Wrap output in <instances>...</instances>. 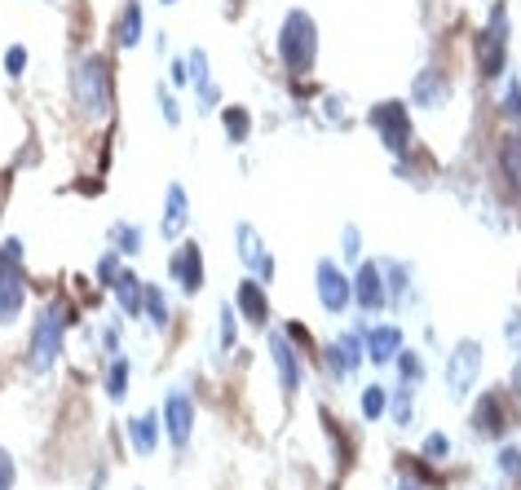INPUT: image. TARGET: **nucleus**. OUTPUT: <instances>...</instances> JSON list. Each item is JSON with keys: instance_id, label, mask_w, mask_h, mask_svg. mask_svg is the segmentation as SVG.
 I'll return each instance as SVG.
<instances>
[{"instance_id": "f03ea898", "label": "nucleus", "mask_w": 521, "mask_h": 490, "mask_svg": "<svg viewBox=\"0 0 521 490\" xmlns=\"http://www.w3.org/2000/svg\"><path fill=\"white\" fill-rule=\"evenodd\" d=\"M71 102L80 107L84 120H102L111 111V71L98 53L71 67Z\"/></svg>"}, {"instance_id": "ddd939ff", "label": "nucleus", "mask_w": 521, "mask_h": 490, "mask_svg": "<svg viewBox=\"0 0 521 490\" xmlns=\"http://www.w3.org/2000/svg\"><path fill=\"white\" fill-rule=\"evenodd\" d=\"M477 367H482V349H477V341H469V345H460L455 354H451V389L455 393H464L473 380H477Z\"/></svg>"}, {"instance_id": "7c9ffc66", "label": "nucleus", "mask_w": 521, "mask_h": 490, "mask_svg": "<svg viewBox=\"0 0 521 490\" xmlns=\"http://www.w3.org/2000/svg\"><path fill=\"white\" fill-rule=\"evenodd\" d=\"M18 486V460L0 446V490H13Z\"/></svg>"}, {"instance_id": "7ed1b4c3", "label": "nucleus", "mask_w": 521, "mask_h": 490, "mask_svg": "<svg viewBox=\"0 0 521 490\" xmlns=\"http://www.w3.org/2000/svg\"><path fill=\"white\" fill-rule=\"evenodd\" d=\"M278 58L292 76H305L318 58V27L305 9H292L283 18V31H278Z\"/></svg>"}, {"instance_id": "f257e3e1", "label": "nucleus", "mask_w": 521, "mask_h": 490, "mask_svg": "<svg viewBox=\"0 0 521 490\" xmlns=\"http://www.w3.org/2000/svg\"><path fill=\"white\" fill-rule=\"evenodd\" d=\"M67 327H71V309L62 301H49L40 314H36V327H31V345H27V363L36 375H49L62 358V345H67Z\"/></svg>"}, {"instance_id": "5701e85b", "label": "nucleus", "mask_w": 521, "mask_h": 490, "mask_svg": "<svg viewBox=\"0 0 521 490\" xmlns=\"http://www.w3.org/2000/svg\"><path fill=\"white\" fill-rule=\"evenodd\" d=\"M111 247H116L120 256L141 252V230H137L132 221H116V226H111Z\"/></svg>"}, {"instance_id": "b1692460", "label": "nucleus", "mask_w": 521, "mask_h": 490, "mask_svg": "<svg viewBox=\"0 0 521 490\" xmlns=\"http://www.w3.org/2000/svg\"><path fill=\"white\" fill-rule=\"evenodd\" d=\"M124 393H129V363L124 358H111V367H107V398L120 402Z\"/></svg>"}, {"instance_id": "c9c22d12", "label": "nucleus", "mask_w": 521, "mask_h": 490, "mask_svg": "<svg viewBox=\"0 0 521 490\" xmlns=\"http://www.w3.org/2000/svg\"><path fill=\"white\" fill-rule=\"evenodd\" d=\"M402 375H406V380H420V363H415L411 354H402Z\"/></svg>"}, {"instance_id": "9d476101", "label": "nucleus", "mask_w": 521, "mask_h": 490, "mask_svg": "<svg viewBox=\"0 0 521 490\" xmlns=\"http://www.w3.org/2000/svg\"><path fill=\"white\" fill-rule=\"evenodd\" d=\"M269 354H274V367H278V384H283V393H296L305 371H301V354H296L292 336H287V332H269Z\"/></svg>"}, {"instance_id": "f704fd0d", "label": "nucleus", "mask_w": 521, "mask_h": 490, "mask_svg": "<svg viewBox=\"0 0 521 490\" xmlns=\"http://www.w3.org/2000/svg\"><path fill=\"white\" fill-rule=\"evenodd\" d=\"M424 455H446V438H442V433H433V438L424 442Z\"/></svg>"}, {"instance_id": "72a5a7b5", "label": "nucleus", "mask_w": 521, "mask_h": 490, "mask_svg": "<svg viewBox=\"0 0 521 490\" xmlns=\"http://www.w3.org/2000/svg\"><path fill=\"white\" fill-rule=\"evenodd\" d=\"M509 116H521V84H509V102H504Z\"/></svg>"}, {"instance_id": "9b49d317", "label": "nucleus", "mask_w": 521, "mask_h": 490, "mask_svg": "<svg viewBox=\"0 0 521 490\" xmlns=\"http://www.w3.org/2000/svg\"><path fill=\"white\" fill-rule=\"evenodd\" d=\"M323 363L332 367V375H349V371L363 363V336H358V332H345L336 345L323 349Z\"/></svg>"}, {"instance_id": "f3484780", "label": "nucleus", "mask_w": 521, "mask_h": 490, "mask_svg": "<svg viewBox=\"0 0 521 490\" xmlns=\"http://www.w3.org/2000/svg\"><path fill=\"white\" fill-rule=\"evenodd\" d=\"M186 217H190V199H186V190L181 186H168V204H164V239H177L181 230H186Z\"/></svg>"}, {"instance_id": "20e7f679", "label": "nucleus", "mask_w": 521, "mask_h": 490, "mask_svg": "<svg viewBox=\"0 0 521 490\" xmlns=\"http://www.w3.org/2000/svg\"><path fill=\"white\" fill-rule=\"evenodd\" d=\"M27 309V274H22V244H0V327H13Z\"/></svg>"}, {"instance_id": "58836bf2", "label": "nucleus", "mask_w": 521, "mask_h": 490, "mask_svg": "<svg viewBox=\"0 0 521 490\" xmlns=\"http://www.w3.org/2000/svg\"><path fill=\"white\" fill-rule=\"evenodd\" d=\"M164 4H172V0H164Z\"/></svg>"}, {"instance_id": "c85d7f7f", "label": "nucleus", "mask_w": 521, "mask_h": 490, "mask_svg": "<svg viewBox=\"0 0 521 490\" xmlns=\"http://www.w3.org/2000/svg\"><path fill=\"white\" fill-rule=\"evenodd\" d=\"M120 274H124V269H120V252H107V256L98 261V283H107V287H111Z\"/></svg>"}, {"instance_id": "423d86ee", "label": "nucleus", "mask_w": 521, "mask_h": 490, "mask_svg": "<svg viewBox=\"0 0 521 490\" xmlns=\"http://www.w3.org/2000/svg\"><path fill=\"white\" fill-rule=\"evenodd\" d=\"M504 44H509V22H504V9L486 22L482 40H477V67L482 76H500L504 71Z\"/></svg>"}, {"instance_id": "6e6552de", "label": "nucleus", "mask_w": 521, "mask_h": 490, "mask_svg": "<svg viewBox=\"0 0 521 490\" xmlns=\"http://www.w3.org/2000/svg\"><path fill=\"white\" fill-rule=\"evenodd\" d=\"M372 124L381 128V137H385V146L389 150H406L411 146V120H406V107L402 102H381L376 111H372Z\"/></svg>"}, {"instance_id": "a878e982", "label": "nucleus", "mask_w": 521, "mask_h": 490, "mask_svg": "<svg viewBox=\"0 0 521 490\" xmlns=\"http://www.w3.org/2000/svg\"><path fill=\"white\" fill-rule=\"evenodd\" d=\"M415 98H420V102H429V107H433V102H442V98H446V80H442L437 71H433V76H420Z\"/></svg>"}, {"instance_id": "393cba45", "label": "nucleus", "mask_w": 521, "mask_h": 490, "mask_svg": "<svg viewBox=\"0 0 521 490\" xmlns=\"http://www.w3.org/2000/svg\"><path fill=\"white\" fill-rule=\"evenodd\" d=\"M500 168L509 173L513 190L521 195V137H509V146H504V155H500Z\"/></svg>"}, {"instance_id": "ea45409f", "label": "nucleus", "mask_w": 521, "mask_h": 490, "mask_svg": "<svg viewBox=\"0 0 521 490\" xmlns=\"http://www.w3.org/2000/svg\"><path fill=\"white\" fill-rule=\"evenodd\" d=\"M230 4H239V0H230Z\"/></svg>"}, {"instance_id": "cd10ccee", "label": "nucleus", "mask_w": 521, "mask_h": 490, "mask_svg": "<svg viewBox=\"0 0 521 490\" xmlns=\"http://www.w3.org/2000/svg\"><path fill=\"white\" fill-rule=\"evenodd\" d=\"M22 71H27V49H22V44H9V49H4V76L18 80Z\"/></svg>"}, {"instance_id": "2f4dec72", "label": "nucleus", "mask_w": 521, "mask_h": 490, "mask_svg": "<svg viewBox=\"0 0 521 490\" xmlns=\"http://www.w3.org/2000/svg\"><path fill=\"white\" fill-rule=\"evenodd\" d=\"M235 332H239V327H235V314L226 309V314H221V349H235V341H239Z\"/></svg>"}, {"instance_id": "aec40b11", "label": "nucleus", "mask_w": 521, "mask_h": 490, "mask_svg": "<svg viewBox=\"0 0 521 490\" xmlns=\"http://www.w3.org/2000/svg\"><path fill=\"white\" fill-rule=\"evenodd\" d=\"M141 314L150 318V327L155 332H164L168 327V296H164V287H155V283H141Z\"/></svg>"}, {"instance_id": "0eeeda50", "label": "nucleus", "mask_w": 521, "mask_h": 490, "mask_svg": "<svg viewBox=\"0 0 521 490\" xmlns=\"http://www.w3.org/2000/svg\"><path fill=\"white\" fill-rule=\"evenodd\" d=\"M168 274H172V283H177L186 296H195V292L204 287V252H199V244L177 247L172 261H168Z\"/></svg>"}, {"instance_id": "e433bc0d", "label": "nucleus", "mask_w": 521, "mask_h": 490, "mask_svg": "<svg viewBox=\"0 0 521 490\" xmlns=\"http://www.w3.org/2000/svg\"><path fill=\"white\" fill-rule=\"evenodd\" d=\"M102 345H107V354H116V349H120V327H107Z\"/></svg>"}, {"instance_id": "4c0bfd02", "label": "nucleus", "mask_w": 521, "mask_h": 490, "mask_svg": "<svg viewBox=\"0 0 521 490\" xmlns=\"http://www.w3.org/2000/svg\"><path fill=\"white\" fill-rule=\"evenodd\" d=\"M402 490H415V486H411V482H402Z\"/></svg>"}, {"instance_id": "412c9836", "label": "nucleus", "mask_w": 521, "mask_h": 490, "mask_svg": "<svg viewBox=\"0 0 521 490\" xmlns=\"http://www.w3.org/2000/svg\"><path fill=\"white\" fill-rule=\"evenodd\" d=\"M137 40H141V4L129 0L124 13L116 18V44H120V49H132Z\"/></svg>"}, {"instance_id": "c756f323", "label": "nucleus", "mask_w": 521, "mask_h": 490, "mask_svg": "<svg viewBox=\"0 0 521 490\" xmlns=\"http://www.w3.org/2000/svg\"><path fill=\"white\" fill-rule=\"evenodd\" d=\"M381 411H385V389L372 384V389L363 393V415H367V420H381Z\"/></svg>"}, {"instance_id": "bb28decb", "label": "nucleus", "mask_w": 521, "mask_h": 490, "mask_svg": "<svg viewBox=\"0 0 521 490\" xmlns=\"http://www.w3.org/2000/svg\"><path fill=\"white\" fill-rule=\"evenodd\" d=\"M221 120H226V133H230V141H244V137H248V128H252V116H248L244 107H235V111H226Z\"/></svg>"}, {"instance_id": "4468645a", "label": "nucleus", "mask_w": 521, "mask_h": 490, "mask_svg": "<svg viewBox=\"0 0 521 490\" xmlns=\"http://www.w3.org/2000/svg\"><path fill=\"white\" fill-rule=\"evenodd\" d=\"M349 292L358 296L363 309H381L385 305V283H381V269L376 265H358V278L349 283Z\"/></svg>"}, {"instance_id": "2eb2a0df", "label": "nucleus", "mask_w": 521, "mask_h": 490, "mask_svg": "<svg viewBox=\"0 0 521 490\" xmlns=\"http://www.w3.org/2000/svg\"><path fill=\"white\" fill-rule=\"evenodd\" d=\"M473 424L486 433V438H500L504 429H509V415H504V398L500 393H486L482 402H477V411H473Z\"/></svg>"}, {"instance_id": "6ab92c4d", "label": "nucleus", "mask_w": 521, "mask_h": 490, "mask_svg": "<svg viewBox=\"0 0 521 490\" xmlns=\"http://www.w3.org/2000/svg\"><path fill=\"white\" fill-rule=\"evenodd\" d=\"M367 354H372V363H393V358L402 354V332H397V327H376V332H367Z\"/></svg>"}, {"instance_id": "4be33fe9", "label": "nucleus", "mask_w": 521, "mask_h": 490, "mask_svg": "<svg viewBox=\"0 0 521 490\" xmlns=\"http://www.w3.org/2000/svg\"><path fill=\"white\" fill-rule=\"evenodd\" d=\"M111 292H116V301H120L124 314H141V278L137 274H120L111 283Z\"/></svg>"}, {"instance_id": "1a4fd4ad", "label": "nucleus", "mask_w": 521, "mask_h": 490, "mask_svg": "<svg viewBox=\"0 0 521 490\" xmlns=\"http://www.w3.org/2000/svg\"><path fill=\"white\" fill-rule=\"evenodd\" d=\"M314 283H318V301H323V309L327 314H341L345 305H349V278L336 269V261H318V269H314Z\"/></svg>"}, {"instance_id": "f8f14e48", "label": "nucleus", "mask_w": 521, "mask_h": 490, "mask_svg": "<svg viewBox=\"0 0 521 490\" xmlns=\"http://www.w3.org/2000/svg\"><path fill=\"white\" fill-rule=\"evenodd\" d=\"M239 256H244V265L252 269V278H257V283H265V278L274 274V256L260 247V239H257V230H252V226H239Z\"/></svg>"}, {"instance_id": "dca6fc26", "label": "nucleus", "mask_w": 521, "mask_h": 490, "mask_svg": "<svg viewBox=\"0 0 521 490\" xmlns=\"http://www.w3.org/2000/svg\"><path fill=\"white\" fill-rule=\"evenodd\" d=\"M235 301H239V314H244L252 327H260V323L269 318V301H265V287H260L257 278H244Z\"/></svg>"}, {"instance_id": "39448f33", "label": "nucleus", "mask_w": 521, "mask_h": 490, "mask_svg": "<svg viewBox=\"0 0 521 490\" xmlns=\"http://www.w3.org/2000/svg\"><path fill=\"white\" fill-rule=\"evenodd\" d=\"M164 429H168V442L177 451L190 442V433H195V398L186 389H172L164 398Z\"/></svg>"}, {"instance_id": "473e14b6", "label": "nucleus", "mask_w": 521, "mask_h": 490, "mask_svg": "<svg viewBox=\"0 0 521 490\" xmlns=\"http://www.w3.org/2000/svg\"><path fill=\"white\" fill-rule=\"evenodd\" d=\"M500 469H504L509 478H521V451H504V455H500Z\"/></svg>"}, {"instance_id": "a211bd4d", "label": "nucleus", "mask_w": 521, "mask_h": 490, "mask_svg": "<svg viewBox=\"0 0 521 490\" xmlns=\"http://www.w3.org/2000/svg\"><path fill=\"white\" fill-rule=\"evenodd\" d=\"M129 442L137 455H155V446H159V415H132Z\"/></svg>"}]
</instances>
